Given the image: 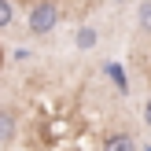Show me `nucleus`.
<instances>
[{
  "instance_id": "obj_1",
  "label": "nucleus",
  "mask_w": 151,
  "mask_h": 151,
  "mask_svg": "<svg viewBox=\"0 0 151 151\" xmlns=\"http://www.w3.org/2000/svg\"><path fill=\"white\" fill-rule=\"evenodd\" d=\"M55 22H59V7H55V0H37L33 11H29V33L44 37V33H52V29H55Z\"/></svg>"
},
{
  "instance_id": "obj_2",
  "label": "nucleus",
  "mask_w": 151,
  "mask_h": 151,
  "mask_svg": "<svg viewBox=\"0 0 151 151\" xmlns=\"http://www.w3.org/2000/svg\"><path fill=\"white\" fill-rule=\"evenodd\" d=\"M103 151H137V140L125 137V133H114V137L103 140Z\"/></svg>"
},
{
  "instance_id": "obj_3",
  "label": "nucleus",
  "mask_w": 151,
  "mask_h": 151,
  "mask_svg": "<svg viewBox=\"0 0 151 151\" xmlns=\"http://www.w3.org/2000/svg\"><path fill=\"white\" fill-rule=\"evenodd\" d=\"M11 137H15V114L0 111V144H11Z\"/></svg>"
},
{
  "instance_id": "obj_4",
  "label": "nucleus",
  "mask_w": 151,
  "mask_h": 151,
  "mask_svg": "<svg viewBox=\"0 0 151 151\" xmlns=\"http://www.w3.org/2000/svg\"><path fill=\"white\" fill-rule=\"evenodd\" d=\"M137 26L151 33V0H140V11H137Z\"/></svg>"
},
{
  "instance_id": "obj_5",
  "label": "nucleus",
  "mask_w": 151,
  "mask_h": 151,
  "mask_svg": "<svg viewBox=\"0 0 151 151\" xmlns=\"http://www.w3.org/2000/svg\"><path fill=\"white\" fill-rule=\"evenodd\" d=\"M11 22H15V7H11V0H0V29L11 26Z\"/></svg>"
},
{
  "instance_id": "obj_6",
  "label": "nucleus",
  "mask_w": 151,
  "mask_h": 151,
  "mask_svg": "<svg viewBox=\"0 0 151 151\" xmlns=\"http://www.w3.org/2000/svg\"><path fill=\"white\" fill-rule=\"evenodd\" d=\"M92 44H96V33L92 29H81L78 33V48H92Z\"/></svg>"
},
{
  "instance_id": "obj_7",
  "label": "nucleus",
  "mask_w": 151,
  "mask_h": 151,
  "mask_svg": "<svg viewBox=\"0 0 151 151\" xmlns=\"http://www.w3.org/2000/svg\"><path fill=\"white\" fill-rule=\"evenodd\" d=\"M144 122L151 125V100H147V107H144Z\"/></svg>"
},
{
  "instance_id": "obj_8",
  "label": "nucleus",
  "mask_w": 151,
  "mask_h": 151,
  "mask_svg": "<svg viewBox=\"0 0 151 151\" xmlns=\"http://www.w3.org/2000/svg\"><path fill=\"white\" fill-rule=\"evenodd\" d=\"M118 4H122V0H118Z\"/></svg>"
}]
</instances>
